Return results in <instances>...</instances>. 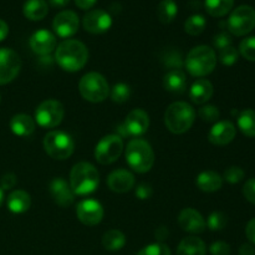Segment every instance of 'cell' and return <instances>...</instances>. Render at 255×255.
<instances>
[{
	"label": "cell",
	"instance_id": "f546056e",
	"mask_svg": "<svg viewBox=\"0 0 255 255\" xmlns=\"http://www.w3.org/2000/svg\"><path fill=\"white\" fill-rule=\"evenodd\" d=\"M238 127L247 137H255V111L252 109L243 110L238 116Z\"/></svg>",
	"mask_w": 255,
	"mask_h": 255
},
{
	"label": "cell",
	"instance_id": "603a6c76",
	"mask_svg": "<svg viewBox=\"0 0 255 255\" xmlns=\"http://www.w3.org/2000/svg\"><path fill=\"white\" fill-rule=\"evenodd\" d=\"M196 184L201 191L212 193V192H217L222 188L223 178L217 172L204 171L198 174L196 179Z\"/></svg>",
	"mask_w": 255,
	"mask_h": 255
},
{
	"label": "cell",
	"instance_id": "4316f807",
	"mask_svg": "<svg viewBox=\"0 0 255 255\" xmlns=\"http://www.w3.org/2000/svg\"><path fill=\"white\" fill-rule=\"evenodd\" d=\"M206 252L204 242L193 236L184 238L177 248V255H206Z\"/></svg>",
	"mask_w": 255,
	"mask_h": 255
},
{
	"label": "cell",
	"instance_id": "1f68e13d",
	"mask_svg": "<svg viewBox=\"0 0 255 255\" xmlns=\"http://www.w3.org/2000/svg\"><path fill=\"white\" fill-rule=\"evenodd\" d=\"M206 17L201 14H194L189 16L184 22V30L187 34L192 35V36H197V35L202 34L203 30L206 29Z\"/></svg>",
	"mask_w": 255,
	"mask_h": 255
},
{
	"label": "cell",
	"instance_id": "ac0fdd59",
	"mask_svg": "<svg viewBox=\"0 0 255 255\" xmlns=\"http://www.w3.org/2000/svg\"><path fill=\"white\" fill-rule=\"evenodd\" d=\"M49 191L55 203L59 204L60 207L66 208V207H70L74 203V192H72L70 184L64 178H61V177L54 178L50 182Z\"/></svg>",
	"mask_w": 255,
	"mask_h": 255
},
{
	"label": "cell",
	"instance_id": "816d5d0a",
	"mask_svg": "<svg viewBox=\"0 0 255 255\" xmlns=\"http://www.w3.org/2000/svg\"><path fill=\"white\" fill-rule=\"evenodd\" d=\"M51 6L54 7H64L70 2V0H49Z\"/></svg>",
	"mask_w": 255,
	"mask_h": 255
},
{
	"label": "cell",
	"instance_id": "7dc6e473",
	"mask_svg": "<svg viewBox=\"0 0 255 255\" xmlns=\"http://www.w3.org/2000/svg\"><path fill=\"white\" fill-rule=\"evenodd\" d=\"M96 1L97 0H75V4H76L80 9L87 10V9H91Z\"/></svg>",
	"mask_w": 255,
	"mask_h": 255
},
{
	"label": "cell",
	"instance_id": "277c9868",
	"mask_svg": "<svg viewBox=\"0 0 255 255\" xmlns=\"http://www.w3.org/2000/svg\"><path fill=\"white\" fill-rule=\"evenodd\" d=\"M196 111L189 104L183 101L173 102L169 105L164 114L166 127L176 134H182L188 131L194 124Z\"/></svg>",
	"mask_w": 255,
	"mask_h": 255
},
{
	"label": "cell",
	"instance_id": "7a4b0ae2",
	"mask_svg": "<svg viewBox=\"0 0 255 255\" xmlns=\"http://www.w3.org/2000/svg\"><path fill=\"white\" fill-rule=\"evenodd\" d=\"M100 183V174L96 167L89 162H79L70 172V187L74 194L86 196L96 191Z\"/></svg>",
	"mask_w": 255,
	"mask_h": 255
},
{
	"label": "cell",
	"instance_id": "7402d4cb",
	"mask_svg": "<svg viewBox=\"0 0 255 255\" xmlns=\"http://www.w3.org/2000/svg\"><path fill=\"white\" fill-rule=\"evenodd\" d=\"M35 124L36 122L30 117L29 115L19 114L15 115L11 120H10V128H11L12 133L16 134L19 137H29L34 133L35 131Z\"/></svg>",
	"mask_w": 255,
	"mask_h": 255
},
{
	"label": "cell",
	"instance_id": "5b68a950",
	"mask_svg": "<svg viewBox=\"0 0 255 255\" xmlns=\"http://www.w3.org/2000/svg\"><path fill=\"white\" fill-rule=\"evenodd\" d=\"M217 65V55L212 47L199 45L188 52L186 67L194 77H204L213 72Z\"/></svg>",
	"mask_w": 255,
	"mask_h": 255
},
{
	"label": "cell",
	"instance_id": "f6af8a7d",
	"mask_svg": "<svg viewBox=\"0 0 255 255\" xmlns=\"http://www.w3.org/2000/svg\"><path fill=\"white\" fill-rule=\"evenodd\" d=\"M152 187L147 183H141L136 188V197L137 198L142 199V201H146L152 197Z\"/></svg>",
	"mask_w": 255,
	"mask_h": 255
},
{
	"label": "cell",
	"instance_id": "db71d44e",
	"mask_svg": "<svg viewBox=\"0 0 255 255\" xmlns=\"http://www.w3.org/2000/svg\"><path fill=\"white\" fill-rule=\"evenodd\" d=\"M0 101H1V95H0Z\"/></svg>",
	"mask_w": 255,
	"mask_h": 255
},
{
	"label": "cell",
	"instance_id": "52a82bcc",
	"mask_svg": "<svg viewBox=\"0 0 255 255\" xmlns=\"http://www.w3.org/2000/svg\"><path fill=\"white\" fill-rule=\"evenodd\" d=\"M44 148L51 158L64 161L74 153L75 142L66 132L51 131L45 136Z\"/></svg>",
	"mask_w": 255,
	"mask_h": 255
},
{
	"label": "cell",
	"instance_id": "d6986e66",
	"mask_svg": "<svg viewBox=\"0 0 255 255\" xmlns=\"http://www.w3.org/2000/svg\"><path fill=\"white\" fill-rule=\"evenodd\" d=\"M236 133V126L231 121H219L209 131L208 139L216 146H226L233 141Z\"/></svg>",
	"mask_w": 255,
	"mask_h": 255
},
{
	"label": "cell",
	"instance_id": "c3c4849f",
	"mask_svg": "<svg viewBox=\"0 0 255 255\" xmlns=\"http://www.w3.org/2000/svg\"><path fill=\"white\" fill-rule=\"evenodd\" d=\"M239 255H255V248L252 244H243L239 248Z\"/></svg>",
	"mask_w": 255,
	"mask_h": 255
},
{
	"label": "cell",
	"instance_id": "8d00e7d4",
	"mask_svg": "<svg viewBox=\"0 0 255 255\" xmlns=\"http://www.w3.org/2000/svg\"><path fill=\"white\" fill-rule=\"evenodd\" d=\"M239 52L233 46H228L219 51V61L226 66H232L238 61Z\"/></svg>",
	"mask_w": 255,
	"mask_h": 255
},
{
	"label": "cell",
	"instance_id": "bcb514c9",
	"mask_svg": "<svg viewBox=\"0 0 255 255\" xmlns=\"http://www.w3.org/2000/svg\"><path fill=\"white\" fill-rule=\"evenodd\" d=\"M246 234H247V238H248L252 243L255 244V218L252 219V221H249V223L247 224Z\"/></svg>",
	"mask_w": 255,
	"mask_h": 255
},
{
	"label": "cell",
	"instance_id": "4dcf8cb0",
	"mask_svg": "<svg viewBox=\"0 0 255 255\" xmlns=\"http://www.w3.org/2000/svg\"><path fill=\"white\" fill-rule=\"evenodd\" d=\"M178 12V6H177L174 0H162L157 6V16L162 24H169L174 20Z\"/></svg>",
	"mask_w": 255,
	"mask_h": 255
},
{
	"label": "cell",
	"instance_id": "9c48e42d",
	"mask_svg": "<svg viewBox=\"0 0 255 255\" xmlns=\"http://www.w3.org/2000/svg\"><path fill=\"white\" fill-rule=\"evenodd\" d=\"M65 109L56 100H46L35 110V122L44 128H54L61 124Z\"/></svg>",
	"mask_w": 255,
	"mask_h": 255
},
{
	"label": "cell",
	"instance_id": "4fadbf2b",
	"mask_svg": "<svg viewBox=\"0 0 255 255\" xmlns=\"http://www.w3.org/2000/svg\"><path fill=\"white\" fill-rule=\"evenodd\" d=\"M149 127V117L146 111L141 109L132 110L126 116L124 125L120 129H124L125 136L138 137L146 133Z\"/></svg>",
	"mask_w": 255,
	"mask_h": 255
},
{
	"label": "cell",
	"instance_id": "484cf974",
	"mask_svg": "<svg viewBox=\"0 0 255 255\" xmlns=\"http://www.w3.org/2000/svg\"><path fill=\"white\" fill-rule=\"evenodd\" d=\"M25 17L32 21L42 20L49 12V5L46 0H26L22 7Z\"/></svg>",
	"mask_w": 255,
	"mask_h": 255
},
{
	"label": "cell",
	"instance_id": "2e32d148",
	"mask_svg": "<svg viewBox=\"0 0 255 255\" xmlns=\"http://www.w3.org/2000/svg\"><path fill=\"white\" fill-rule=\"evenodd\" d=\"M29 45L35 54L46 56L56 49V37L49 30L40 29L30 36Z\"/></svg>",
	"mask_w": 255,
	"mask_h": 255
},
{
	"label": "cell",
	"instance_id": "8992f818",
	"mask_svg": "<svg viewBox=\"0 0 255 255\" xmlns=\"http://www.w3.org/2000/svg\"><path fill=\"white\" fill-rule=\"evenodd\" d=\"M79 90L86 101L94 104L105 101L110 95L109 82L99 72H89L84 75L79 82Z\"/></svg>",
	"mask_w": 255,
	"mask_h": 255
},
{
	"label": "cell",
	"instance_id": "44dd1931",
	"mask_svg": "<svg viewBox=\"0 0 255 255\" xmlns=\"http://www.w3.org/2000/svg\"><path fill=\"white\" fill-rule=\"evenodd\" d=\"M213 85L207 79H198L189 90V99L196 105H204L213 96Z\"/></svg>",
	"mask_w": 255,
	"mask_h": 255
},
{
	"label": "cell",
	"instance_id": "74e56055",
	"mask_svg": "<svg viewBox=\"0 0 255 255\" xmlns=\"http://www.w3.org/2000/svg\"><path fill=\"white\" fill-rule=\"evenodd\" d=\"M137 255H171V251L166 244L153 243L141 249Z\"/></svg>",
	"mask_w": 255,
	"mask_h": 255
},
{
	"label": "cell",
	"instance_id": "e575fe53",
	"mask_svg": "<svg viewBox=\"0 0 255 255\" xmlns=\"http://www.w3.org/2000/svg\"><path fill=\"white\" fill-rule=\"evenodd\" d=\"M239 52L248 61H255V36L246 37L239 45Z\"/></svg>",
	"mask_w": 255,
	"mask_h": 255
},
{
	"label": "cell",
	"instance_id": "836d02e7",
	"mask_svg": "<svg viewBox=\"0 0 255 255\" xmlns=\"http://www.w3.org/2000/svg\"><path fill=\"white\" fill-rule=\"evenodd\" d=\"M227 223H228V217L222 212H213L211 216L208 217L207 221V226L211 231H222L226 228Z\"/></svg>",
	"mask_w": 255,
	"mask_h": 255
},
{
	"label": "cell",
	"instance_id": "6da1fadb",
	"mask_svg": "<svg viewBox=\"0 0 255 255\" xmlns=\"http://www.w3.org/2000/svg\"><path fill=\"white\" fill-rule=\"evenodd\" d=\"M55 60L65 71H80L87 64L89 50L84 42L75 39H67L57 46L55 51Z\"/></svg>",
	"mask_w": 255,
	"mask_h": 255
},
{
	"label": "cell",
	"instance_id": "e0dca14e",
	"mask_svg": "<svg viewBox=\"0 0 255 255\" xmlns=\"http://www.w3.org/2000/svg\"><path fill=\"white\" fill-rule=\"evenodd\" d=\"M179 227L184 232H188L192 234L203 233L206 231L207 223L204 221L203 216L198 211L193 208H186L179 213L178 217Z\"/></svg>",
	"mask_w": 255,
	"mask_h": 255
},
{
	"label": "cell",
	"instance_id": "d4e9b609",
	"mask_svg": "<svg viewBox=\"0 0 255 255\" xmlns=\"http://www.w3.org/2000/svg\"><path fill=\"white\" fill-rule=\"evenodd\" d=\"M30 206H31V198H30V194L25 191L16 189L7 197V208L11 213H25L26 211H29Z\"/></svg>",
	"mask_w": 255,
	"mask_h": 255
},
{
	"label": "cell",
	"instance_id": "60d3db41",
	"mask_svg": "<svg viewBox=\"0 0 255 255\" xmlns=\"http://www.w3.org/2000/svg\"><path fill=\"white\" fill-rule=\"evenodd\" d=\"M213 46L219 51L226 49V47L232 46V36L227 32H219L213 37Z\"/></svg>",
	"mask_w": 255,
	"mask_h": 255
},
{
	"label": "cell",
	"instance_id": "8fae6325",
	"mask_svg": "<svg viewBox=\"0 0 255 255\" xmlns=\"http://www.w3.org/2000/svg\"><path fill=\"white\" fill-rule=\"evenodd\" d=\"M21 59L11 49L0 47V85L11 82L19 75Z\"/></svg>",
	"mask_w": 255,
	"mask_h": 255
},
{
	"label": "cell",
	"instance_id": "f35d334b",
	"mask_svg": "<svg viewBox=\"0 0 255 255\" xmlns=\"http://www.w3.org/2000/svg\"><path fill=\"white\" fill-rule=\"evenodd\" d=\"M223 178L226 179L228 183L237 184L241 181H243L244 171L241 168V167H237V166L229 167V168H227L226 171H224Z\"/></svg>",
	"mask_w": 255,
	"mask_h": 255
},
{
	"label": "cell",
	"instance_id": "d590c367",
	"mask_svg": "<svg viewBox=\"0 0 255 255\" xmlns=\"http://www.w3.org/2000/svg\"><path fill=\"white\" fill-rule=\"evenodd\" d=\"M198 116L204 122H216L218 121L221 112H219L218 107H216L214 105H204L198 110Z\"/></svg>",
	"mask_w": 255,
	"mask_h": 255
},
{
	"label": "cell",
	"instance_id": "9a60e30c",
	"mask_svg": "<svg viewBox=\"0 0 255 255\" xmlns=\"http://www.w3.org/2000/svg\"><path fill=\"white\" fill-rule=\"evenodd\" d=\"M82 25L84 29L91 34H104L111 27L112 17L105 10H91L82 19Z\"/></svg>",
	"mask_w": 255,
	"mask_h": 255
},
{
	"label": "cell",
	"instance_id": "ab89813d",
	"mask_svg": "<svg viewBox=\"0 0 255 255\" xmlns=\"http://www.w3.org/2000/svg\"><path fill=\"white\" fill-rule=\"evenodd\" d=\"M166 66L171 67V70H181L182 67V56L177 51H168L163 57Z\"/></svg>",
	"mask_w": 255,
	"mask_h": 255
},
{
	"label": "cell",
	"instance_id": "681fc988",
	"mask_svg": "<svg viewBox=\"0 0 255 255\" xmlns=\"http://www.w3.org/2000/svg\"><path fill=\"white\" fill-rule=\"evenodd\" d=\"M7 34H9V26L4 20L0 19V41H2L7 36Z\"/></svg>",
	"mask_w": 255,
	"mask_h": 255
},
{
	"label": "cell",
	"instance_id": "83f0119b",
	"mask_svg": "<svg viewBox=\"0 0 255 255\" xmlns=\"http://www.w3.org/2000/svg\"><path fill=\"white\" fill-rule=\"evenodd\" d=\"M125 244H126V237L121 231H117V229H111L102 237V246L110 252L120 251L124 248Z\"/></svg>",
	"mask_w": 255,
	"mask_h": 255
},
{
	"label": "cell",
	"instance_id": "cb8c5ba5",
	"mask_svg": "<svg viewBox=\"0 0 255 255\" xmlns=\"http://www.w3.org/2000/svg\"><path fill=\"white\" fill-rule=\"evenodd\" d=\"M163 86L173 94H183L187 87L186 75L182 70H169L163 77Z\"/></svg>",
	"mask_w": 255,
	"mask_h": 255
},
{
	"label": "cell",
	"instance_id": "30bf717a",
	"mask_svg": "<svg viewBox=\"0 0 255 255\" xmlns=\"http://www.w3.org/2000/svg\"><path fill=\"white\" fill-rule=\"evenodd\" d=\"M124 152V141L117 134H107L95 147V158L101 164H111Z\"/></svg>",
	"mask_w": 255,
	"mask_h": 255
},
{
	"label": "cell",
	"instance_id": "5bb4252c",
	"mask_svg": "<svg viewBox=\"0 0 255 255\" xmlns=\"http://www.w3.org/2000/svg\"><path fill=\"white\" fill-rule=\"evenodd\" d=\"M79 16L72 10H65V11L59 12L52 21V27L57 36L60 37H70L75 35L79 30Z\"/></svg>",
	"mask_w": 255,
	"mask_h": 255
},
{
	"label": "cell",
	"instance_id": "7c38bea8",
	"mask_svg": "<svg viewBox=\"0 0 255 255\" xmlns=\"http://www.w3.org/2000/svg\"><path fill=\"white\" fill-rule=\"evenodd\" d=\"M104 213L105 212L101 203L95 199H84L77 204V218L82 224L87 227H94L101 223Z\"/></svg>",
	"mask_w": 255,
	"mask_h": 255
},
{
	"label": "cell",
	"instance_id": "ffe728a7",
	"mask_svg": "<svg viewBox=\"0 0 255 255\" xmlns=\"http://www.w3.org/2000/svg\"><path fill=\"white\" fill-rule=\"evenodd\" d=\"M107 186L112 192L126 193L134 187V177L127 169H116L107 178Z\"/></svg>",
	"mask_w": 255,
	"mask_h": 255
},
{
	"label": "cell",
	"instance_id": "b9f144b4",
	"mask_svg": "<svg viewBox=\"0 0 255 255\" xmlns=\"http://www.w3.org/2000/svg\"><path fill=\"white\" fill-rule=\"evenodd\" d=\"M243 194L248 202L255 204V178H251L244 183Z\"/></svg>",
	"mask_w": 255,
	"mask_h": 255
},
{
	"label": "cell",
	"instance_id": "f907efd6",
	"mask_svg": "<svg viewBox=\"0 0 255 255\" xmlns=\"http://www.w3.org/2000/svg\"><path fill=\"white\" fill-rule=\"evenodd\" d=\"M168 237V229L166 227H159L156 231V238L159 239V241H163Z\"/></svg>",
	"mask_w": 255,
	"mask_h": 255
},
{
	"label": "cell",
	"instance_id": "f5cc1de1",
	"mask_svg": "<svg viewBox=\"0 0 255 255\" xmlns=\"http://www.w3.org/2000/svg\"><path fill=\"white\" fill-rule=\"evenodd\" d=\"M2 201H4V191L0 188V206L2 204Z\"/></svg>",
	"mask_w": 255,
	"mask_h": 255
},
{
	"label": "cell",
	"instance_id": "3957f363",
	"mask_svg": "<svg viewBox=\"0 0 255 255\" xmlns=\"http://www.w3.org/2000/svg\"><path fill=\"white\" fill-rule=\"evenodd\" d=\"M126 162L137 173L151 171L154 164V152L151 144L142 138H133L126 148Z\"/></svg>",
	"mask_w": 255,
	"mask_h": 255
},
{
	"label": "cell",
	"instance_id": "ee69618b",
	"mask_svg": "<svg viewBox=\"0 0 255 255\" xmlns=\"http://www.w3.org/2000/svg\"><path fill=\"white\" fill-rule=\"evenodd\" d=\"M17 179L14 173H6L0 179V188L1 189H11L16 186Z\"/></svg>",
	"mask_w": 255,
	"mask_h": 255
},
{
	"label": "cell",
	"instance_id": "d6a6232c",
	"mask_svg": "<svg viewBox=\"0 0 255 255\" xmlns=\"http://www.w3.org/2000/svg\"><path fill=\"white\" fill-rule=\"evenodd\" d=\"M131 97V87L127 84H116L111 90V99L115 104H125Z\"/></svg>",
	"mask_w": 255,
	"mask_h": 255
},
{
	"label": "cell",
	"instance_id": "f1b7e54d",
	"mask_svg": "<svg viewBox=\"0 0 255 255\" xmlns=\"http://www.w3.org/2000/svg\"><path fill=\"white\" fill-rule=\"evenodd\" d=\"M234 5V0H204V6L211 16L221 17L228 14Z\"/></svg>",
	"mask_w": 255,
	"mask_h": 255
},
{
	"label": "cell",
	"instance_id": "7bdbcfd3",
	"mask_svg": "<svg viewBox=\"0 0 255 255\" xmlns=\"http://www.w3.org/2000/svg\"><path fill=\"white\" fill-rule=\"evenodd\" d=\"M212 255H229L231 254V247L226 242H216L209 248Z\"/></svg>",
	"mask_w": 255,
	"mask_h": 255
},
{
	"label": "cell",
	"instance_id": "ba28073f",
	"mask_svg": "<svg viewBox=\"0 0 255 255\" xmlns=\"http://www.w3.org/2000/svg\"><path fill=\"white\" fill-rule=\"evenodd\" d=\"M227 26L236 36L249 34L255 27V10L249 5H241L229 15Z\"/></svg>",
	"mask_w": 255,
	"mask_h": 255
}]
</instances>
